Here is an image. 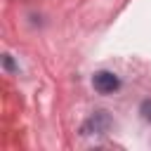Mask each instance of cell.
<instances>
[{"mask_svg":"<svg viewBox=\"0 0 151 151\" xmlns=\"http://www.w3.org/2000/svg\"><path fill=\"white\" fill-rule=\"evenodd\" d=\"M90 127H92L94 132H106V130L111 127V118H109L104 111H99V113H94V118H92L83 130H90Z\"/></svg>","mask_w":151,"mask_h":151,"instance_id":"obj_2","label":"cell"},{"mask_svg":"<svg viewBox=\"0 0 151 151\" xmlns=\"http://www.w3.org/2000/svg\"><path fill=\"white\" fill-rule=\"evenodd\" d=\"M92 85H94V90H97L99 94H111V92H116V90L120 87V80H118V76H113L111 71H97V73L92 76Z\"/></svg>","mask_w":151,"mask_h":151,"instance_id":"obj_1","label":"cell"},{"mask_svg":"<svg viewBox=\"0 0 151 151\" xmlns=\"http://www.w3.org/2000/svg\"><path fill=\"white\" fill-rule=\"evenodd\" d=\"M139 111H142V116H144V120H151V99H146V101H142V106H139Z\"/></svg>","mask_w":151,"mask_h":151,"instance_id":"obj_3","label":"cell"},{"mask_svg":"<svg viewBox=\"0 0 151 151\" xmlns=\"http://www.w3.org/2000/svg\"><path fill=\"white\" fill-rule=\"evenodd\" d=\"M5 68H9V71L14 68V64H12V59H9V57H5Z\"/></svg>","mask_w":151,"mask_h":151,"instance_id":"obj_4","label":"cell"}]
</instances>
